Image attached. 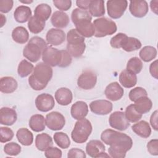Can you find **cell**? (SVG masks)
I'll list each match as a JSON object with an SVG mask.
<instances>
[{
  "label": "cell",
  "mask_w": 158,
  "mask_h": 158,
  "mask_svg": "<svg viewBox=\"0 0 158 158\" xmlns=\"http://www.w3.org/2000/svg\"><path fill=\"white\" fill-rule=\"evenodd\" d=\"M48 47L45 40L38 36L31 38L23 50V56L31 62H36L40 59L44 50Z\"/></svg>",
  "instance_id": "7a4b0ae2"
},
{
  "label": "cell",
  "mask_w": 158,
  "mask_h": 158,
  "mask_svg": "<svg viewBox=\"0 0 158 158\" xmlns=\"http://www.w3.org/2000/svg\"><path fill=\"white\" fill-rule=\"evenodd\" d=\"M143 64L138 57H133L129 59L127 64L126 70L133 74H138L143 69Z\"/></svg>",
  "instance_id": "8d00e7d4"
},
{
  "label": "cell",
  "mask_w": 158,
  "mask_h": 158,
  "mask_svg": "<svg viewBox=\"0 0 158 158\" xmlns=\"http://www.w3.org/2000/svg\"><path fill=\"white\" fill-rule=\"evenodd\" d=\"M53 4L56 8L62 12L69 10L72 6L70 0H54Z\"/></svg>",
  "instance_id": "c3c4849f"
},
{
  "label": "cell",
  "mask_w": 158,
  "mask_h": 158,
  "mask_svg": "<svg viewBox=\"0 0 158 158\" xmlns=\"http://www.w3.org/2000/svg\"><path fill=\"white\" fill-rule=\"evenodd\" d=\"M75 25V29L84 38H91L94 35V28L91 20H85L78 22Z\"/></svg>",
  "instance_id": "44dd1931"
},
{
  "label": "cell",
  "mask_w": 158,
  "mask_h": 158,
  "mask_svg": "<svg viewBox=\"0 0 158 158\" xmlns=\"http://www.w3.org/2000/svg\"><path fill=\"white\" fill-rule=\"evenodd\" d=\"M62 151L57 147H50L44 151V156L48 158H60L62 157Z\"/></svg>",
  "instance_id": "681fc988"
},
{
  "label": "cell",
  "mask_w": 158,
  "mask_h": 158,
  "mask_svg": "<svg viewBox=\"0 0 158 158\" xmlns=\"http://www.w3.org/2000/svg\"><path fill=\"white\" fill-rule=\"evenodd\" d=\"M157 110H155L151 115L150 117V123L153 129L156 131L158 130V124H157Z\"/></svg>",
  "instance_id": "9f6ffc18"
},
{
  "label": "cell",
  "mask_w": 158,
  "mask_h": 158,
  "mask_svg": "<svg viewBox=\"0 0 158 158\" xmlns=\"http://www.w3.org/2000/svg\"><path fill=\"white\" fill-rule=\"evenodd\" d=\"M129 10L133 16L137 18H142L148 12V4L144 0L130 1Z\"/></svg>",
  "instance_id": "5bb4252c"
},
{
  "label": "cell",
  "mask_w": 158,
  "mask_h": 158,
  "mask_svg": "<svg viewBox=\"0 0 158 158\" xmlns=\"http://www.w3.org/2000/svg\"><path fill=\"white\" fill-rule=\"evenodd\" d=\"M14 1L12 0H1L0 11L2 13L9 12L13 7Z\"/></svg>",
  "instance_id": "816d5d0a"
},
{
  "label": "cell",
  "mask_w": 158,
  "mask_h": 158,
  "mask_svg": "<svg viewBox=\"0 0 158 158\" xmlns=\"http://www.w3.org/2000/svg\"><path fill=\"white\" fill-rule=\"evenodd\" d=\"M28 83L29 85L31 86V88L35 90V91H40V90H42L43 89H44L46 86L41 85V83H40L38 81H37L32 76V75H31L28 78Z\"/></svg>",
  "instance_id": "db71d44e"
},
{
  "label": "cell",
  "mask_w": 158,
  "mask_h": 158,
  "mask_svg": "<svg viewBox=\"0 0 158 158\" xmlns=\"http://www.w3.org/2000/svg\"><path fill=\"white\" fill-rule=\"evenodd\" d=\"M67 51L70 55L73 57L78 58L81 57L84 53L86 49L85 43L76 44H67Z\"/></svg>",
  "instance_id": "ab89813d"
},
{
  "label": "cell",
  "mask_w": 158,
  "mask_h": 158,
  "mask_svg": "<svg viewBox=\"0 0 158 158\" xmlns=\"http://www.w3.org/2000/svg\"><path fill=\"white\" fill-rule=\"evenodd\" d=\"M89 12L93 17H101L105 14L104 1L102 0H91Z\"/></svg>",
  "instance_id": "4dcf8cb0"
},
{
  "label": "cell",
  "mask_w": 158,
  "mask_h": 158,
  "mask_svg": "<svg viewBox=\"0 0 158 158\" xmlns=\"http://www.w3.org/2000/svg\"><path fill=\"white\" fill-rule=\"evenodd\" d=\"M109 123L112 128L120 131L126 130L130 125L125 112L122 111H115L112 113L109 118Z\"/></svg>",
  "instance_id": "9c48e42d"
},
{
  "label": "cell",
  "mask_w": 158,
  "mask_h": 158,
  "mask_svg": "<svg viewBox=\"0 0 158 158\" xmlns=\"http://www.w3.org/2000/svg\"><path fill=\"white\" fill-rule=\"evenodd\" d=\"M47 43L52 46H59L65 40V32L59 28H51L46 35Z\"/></svg>",
  "instance_id": "2e32d148"
},
{
  "label": "cell",
  "mask_w": 158,
  "mask_h": 158,
  "mask_svg": "<svg viewBox=\"0 0 158 158\" xmlns=\"http://www.w3.org/2000/svg\"><path fill=\"white\" fill-rule=\"evenodd\" d=\"M53 70L51 67L44 62H39L34 67L32 73L33 78L41 85L46 86L52 78Z\"/></svg>",
  "instance_id": "5b68a950"
},
{
  "label": "cell",
  "mask_w": 158,
  "mask_h": 158,
  "mask_svg": "<svg viewBox=\"0 0 158 158\" xmlns=\"http://www.w3.org/2000/svg\"><path fill=\"white\" fill-rule=\"evenodd\" d=\"M45 21H43L33 15L28 21L27 25L31 33L33 34H38L43 30L45 27Z\"/></svg>",
  "instance_id": "d6a6232c"
},
{
  "label": "cell",
  "mask_w": 158,
  "mask_h": 158,
  "mask_svg": "<svg viewBox=\"0 0 158 158\" xmlns=\"http://www.w3.org/2000/svg\"><path fill=\"white\" fill-rule=\"evenodd\" d=\"M97 82V75L92 70H87L82 72L77 80V85L81 89L89 90L93 89Z\"/></svg>",
  "instance_id": "30bf717a"
},
{
  "label": "cell",
  "mask_w": 158,
  "mask_h": 158,
  "mask_svg": "<svg viewBox=\"0 0 158 158\" xmlns=\"http://www.w3.org/2000/svg\"><path fill=\"white\" fill-rule=\"evenodd\" d=\"M35 106L38 110L46 112L54 108L55 101L52 95L48 93H42L36 97Z\"/></svg>",
  "instance_id": "4fadbf2b"
},
{
  "label": "cell",
  "mask_w": 158,
  "mask_h": 158,
  "mask_svg": "<svg viewBox=\"0 0 158 158\" xmlns=\"http://www.w3.org/2000/svg\"><path fill=\"white\" fill-rule=\"evenodd\" d=\"M125 115L128 122L131 123L138 122L142 117V114H139L136 110L133 104H130L127 107Z\"/></svg>",
  "instance_id": "b9f144b4"
},
{
  "label": "cell",
  "mask_w": 158,
  "mask_h": 158,
  "mask_svg": "<svg viewBox=\"0 0 158 158\" xmlns=\"http://www.w3.org/2000/svg\"><path fill=\"white\" fill-rule=\"evenodd\" d=\"M93 24L94 28V36L96 38H102L113 35L117 30L115 22L107 17L96 19L94 20Z\"/></svg>",
  "instance_id": "277c9868"
},
{
  "label": "cell",
  "mask_w": 158,
  "mask_h": 158,
  "mask_svg": "<svg viewBox=\"0 0 158 158\" xmlns=\"http://www.w3.org/2000/svg\"><path fill=\"white\" fill-rule=\"evenodd\" d=\"M141 46L142 44L138 39L127 36L123 41L121 48L126 52H132L140 49Z\"/></svg>",
  "instance_id": "836d02e7"
},
{
  "label": "cell",
  "mask_w": 158,
  "mask_h": 158,
  "mask_svg": "<svg viewBox=\"0 0 158 158\" xmlns=\"http://www.w3.org/2000/svg\"><path fill=\"white\" fill-rule=\"evenodd\" d=\"M67 44H76L85 43V38L81 36L76 29H71L67 34Z\"/></svg>",
  "instance_id": "60d3db41"
},
{
  "label": "cell",
  "mask_w": 158,
  "mask_h": 158,
  "mask_svg": "<svg viewBox=\"0 0 158 158\" xmlns=\"http://www.w3.org/2000/svg\"><path fill=\"white\" fill-rule=\"evenodd\" d=\"M147 149L148 152L152 156L158 155V140L153 139L150 140L147 144Z\"/></svg>",
  "instance_id": "f907efd6"
},
{
  "label": "cell",
  "mask_w": 158,
  "mask_h": 158,
  "mask_svg": "<svg viewBox=\"0 0 158 158\" xmlns=\"http://www.w3.org/2000/svg\"><path fill=\"white\" fill-rule=\"evenodd\" d=\"M31 17V9L23 5L17 7L14 12V17L18 23H25L28 21Z\"/></svg>",
  "instance_id": "cb8c5ba5"
},
{
  "label": "cell",
  "mask_w": 158,
  "mask_h": 158,
  "mask_svg": "<svg viewBox=\"0 0 158 158\" xmlns=\"http://www.w3.org/2000/svg\"><path fill=\"white\" fill-rule=\"evenodd\" d=\"M55 143L62 149H67L70 145L69 136L64 132H56L53 136Z\"/></svg>",
  "instance_id": "f35d334b"
},
{
  "label": "cell",
  "mask_w": 158,
  "mask_h": 158,
  "mask_svg": "<svg viewBox=\"0 0 158 158\" xmlns=\"http://www.w3.org/2000/svg\"><path fill=\"white\" fill-rule=\"evenodd\" d=\"M133 104L136 110L142 115L149 112L152 107V101L148 96L139 98Z\"/></svg>",
  "instance_id": "83f0119b"
},
{
  "label": "cell",
  "mask_w": 158,
  "mask_h": 158,
  "mask_svg": "<svg viewBox=\"0 0 158 158\" xmlns=\"http://www.w3.org/2000/svg\"><path fill=\"white\" fill-rule=\"evenodd\" d=\"M91 0H77L76 4L79 9L83 10H87L89 9Z\"/></svg>",
  "instance_id": "6f0895ef"
},
{
  "label": "cell",
  "mask_w": 158,
  "mask_h": 158,
  "mask_svg": "<svg viewBox=\"0 0 158 158\" xmlns=\"http://www.w3.org/2000/svg\"><path fill=\"white\" fill-rule=\"evenodd\" d=\"M149 72L152 77L154 78H158V72H157V60H154L150 64Z\"/></svg>",
  "instance_id": "11a10c76"
},
{
  "label": "cell",
  "mask_w": 158,
  "mask_h": 158,
  "mask_svg": "<svg viewBox=\"0 0 158 158\" xmlns=\"http://www.w3.org/2000/svg\"><path fill=\"white\" fill-rule=\"evenodd\" d=\"M128 6L126 0H110L107 1V10L109 16L114 19L120 18Z\"/></svg>",
  "instance_id": "8992f818"
},
{
  "label": "cell",
  "mask_w": 158,
  "mask_h": 158,
  "mask_svg": "<svg viewBox=\"0 0 158 158\" xmlns=\"http://www.w3.org/2000/svg\"><path fill=\"white\" fill-rule=\"evenodd\" d=\"M19 1L22 3H23V4H30L31 2H33V1H30V0H28V1H22V0H19Z\"/></svg>",
  "instance_id": "94428289"
},
{
  "label": "cell",
  "mask_w": 158,
  "mask_h": 158,
  "mask_svg": "<svg viewBox=\"0 0 158 158\" xmlns=\"http://www.w3.org/2000/svg\"><path fill=\"white\" fill-rule=\"evenodd\" d=\"M55 99L57 103L61 106H67L73 99V94L70 89L62 87L57 89L55 93Z\"/></svg>",
  "instance_id": "ffe728a7"
},
{
  "label": "cell",
  "mask_w": 158,
  "mask_h": 158,
  "mask_svg": "<svg viewBox=\"0 0 158 158\" xmlns=\"http://www.w3.org/2000/svg\"><path fill=\"white\" fill-rule=\"evenodd\" d=\"M157 49L151 46L143 47L139 52V57L146 62H148L154 59L157 56Z\"/></svg>",
  "instance_id": "d590c367"
},
{
  "label": "cell",
  "mask_w": 158,
  "mask_h": 158,
  "mask_svg": "<svg viewBox=\"0 0 158 158\" xmlns=\"http://www.w3.org/2000/svg\"><path fill=\"white\" fill-rule=\"evenodd\" d=\"M52 9L49 5L45 3L40 4L38 5L34 10V15L37 18L46 21L51 15Z\"/></svg>",
  "instance_id": "1f68e13d"
},
{
  "label": "cell",
  "mask_w": 158,
  "mask_h": 158,
  "mask_svg": "<svg viewBox=\"0 0 158 158\" xmlns=\"http://www.w3.org/2000/svg\"><path fill=\"white\" fill-rule=\"evenodd\" d=\"M16 137L18 141L23 146H30L33 141V133L26 128L19 129L16 133Z\"/></svg>",
  "instance_id": "f546056e"
},
{
  "label": "cell",
  "mask_w": 158,
  "mask_h": 158,
  "mask_svg": "<svg viewBox=\"0 0 158 158\" xmlns=\"http://www.w3.org/2000/svg\"><path fill=\"white\" fill-rule=\"evenodd\" d=\"M71 19L74 25L77 24L78 22L85 20H92V16L90 15L89 12L86 10H83L79 8L74 9L71 14Z\"/></svg>",
  "instance_id": "e575fe53"
},
{
  "label": "cell",
  "mask_w": 158,
  "mask_h": 158,
  "mask_svg": "<svg viewBox=\"0 0 158 158\" xmlns=\"http://www.w3.org/2000/svg\"><path fill=\"white\" fill-rule=\"evenodd\" d=\"M92 125L86 118L78 120L71 133V138L76 143H85L92 132Z\"/></svg>",
  "instance_id": "3957f363"
},
{
  "label": "cell",
  "mask_w": 158,
  "mask_h": 158,
  "mask_svg": "<svg viewBox=\"0 0 158 158\" xmlns=\"http://www.w3.org/2000/svg\"><path fill=\"white\" fill-rule=\"evenodd\" d=\"M127 36H128L126 34L123 33H118L115 35L110 39V44L111 47L115 49L121 48L123 41Z\"/></svg>",
  "instance_id": "bcb514c9"
},
{
  "label": "cell",
  "mask_w": 158,
  "mask_h": 158,
  "mask_svg": "<svg viewBox=\"0 0 158 158\" xmlns=\"http://www.w3.org/2000/svg\"><path fill=\"white\" fill-rule=\"evenodd\" d=\"M13 40L19 44H25L29 40V33L23 27H17L12 31Z\"/></svg>",
  "instance_id": "f1b7e54d"
},
{
  "label": "cell",
  "mask_w": 158,
  "mask_h": 158,
  "mask_svg": "<svg viewBox=\"0 0 158 158\" xmlns=\"http://www.w3.org/2000/svg\"><path fill=\"white\" fill-rule=\"evenodd\" d=\"M17 119L16 111L10 107H3L0 110V123L1 125L11 126Z\"/></svg>",
  "instance_id": "e0dca14e"
},
{
  "label": "cell",
  "mask_w": 158,
  "mask_h": 158,
  "mask_svg": "<svg viewBox=\"0 0 158 158\" xmlns=\"http://www.w3.org/2000/svg\"><path fill=\"white\" fill-rule=\"evenodd\" d=\"M86 155L85 152L78 148H72L68 152L67 157L73 158V157H79V158H86Z\"/></svg>",
  "instance_id": "f5cc1de1"
},
{
  "label": "cell",
  "mask_w": 158,
  "mask_h": 158,
  "mask_svg": "<svg viewBox=\"0 0 158 158\" xmlns=\"http://www.w3.org/2000/svg\"><path fill=\"white\" fill-rule=\"evenodd\" d=\"M104 94L109 100L116 101L122 98L124 94V90L118 82L114 81L110 83L106 86L104 90Z\"/></svg>",
  "instance_id": "9a60e30c"
},
{
  "label": "cell",
  "mask_w": 158,
  "mask_h": 158,
  "mask_svg": "<svg viewBox=\"0 0 158 158\" xmlns=\"http://www.w3.org/2000/svg\"><path fill=\"white\" fill-rule=\"evenodd\" d=\"M45 122L49 129L52 131H57L62 129L65 126V118L61 113L53 111L46 115Z\"/></svg>",
  "instance_id": "ba28073f"
},
{
  "label": "cell",
  "mask_w": 158,
  "mask_h": 158,
  "mask_svg": "<svg viewBox=\"0 0 158 158\" xmlns=\"http://www.w3.org/2000/svg\"><path fill=\"white\" fill-rule=\"evenodd\" d=\"M102 141L110 147L108 153L113 158H123L133 146L132 139L125 133L112 129H106L101 135Z\"/></svg>",
  "instance_id": "6da1fadb"
},
{
  "label": "cell",
  "mask_w": 158,
  "mask_h": 158,
  "mask_svg": "<svg viewBox=\"0 0 158 158\" xmlns=\"http://www.w3.org/2000/svg\"><path fill=\"white\" fill-rule=\"evenodd\" d=\"M34 70L33 65L27 60H22L19 64L17 68V72L19 75L22 77H27L31 74Z\"/></svg>",
  "instance_id": "74e56055"
},
{
  "label": "cell",
  "mask_w": 158,
  "mask_h": 158,
  "mask_svg": "<svg viewBox=\"0 0 158 158\" xmlns=\"http://www.w3.org/2000/svg\"><path fill=\"white\" fill-rule=\"evenodd\" d=\"M61 59L58 67L61 68H65L71 64L72 61V56L67 50H61Z\"/></svg>",
  "instance_id": "7dc6e473"
},
{
  "label": "cell",
  "mask_w": 158,
  "mask_h": 158,
  "mask_svg": "<svg viewBox=\"0 0 158 158\" xmlns=\"http://www.w3.org/2000/svg\"><path fill=\"white\" fill-rule=\"evenodd\" d=\"M113 104L109 101L106 99H99L92 101L89 104L91 111L99 115H107L112 110Z\"/></svg>",
  "instance_id": "7c38bea8"
},
{
  "label": "cell",
  "mask_w": 158,
  "mask_h": 158,
  "mask_svg": "<svg viewBox=\"0 0 158 158\" xmlns=\"http://www.w3.org/2000/svg\"><path fill=\"white\" fill-rule=\"evenodd\" d=\"M158 1L157 0H154V1H151L150 2V7L151 9V10L157 15V10H158Z\"/></svg>",
  "instance_id": "680465c9"
},
{
  "label": "cell",
  "mask_w": 158,
  "mask_h": 158,
  "mask_svg": "<svg viewBox=\"0 0 158 158\" xmlns=\"http://www.w3.org/2000/svg\"><path fill=\"white\" fill-rule=\"evenodd\" d=\"M106 147L99 140H90L86 146V152L87 154L93 158L110 157V156L105 152Z\"/></svg>",
  "instance_id": "52a82bcc"
},
{
  "label": "cell",
  "mask_w": 158,
  "mask_h": 158,
  "mask_svg": "<svg viewBox=\"0 0 158 158\" xmlns=\"http://www.w3.org/2000/svg\"><path fill=\"white\" fill-rule=\"evenodd\" d=\"M17 81L12 77H4L0 80V91L3 93H12L17 89Z\"/></svg>",
  "instance_id": "7402d4cb"
},
{
  "label": "cell",
  "mask_w": 158,
  "mask_h": 158,
  "mask_svg": "<svg viewBox=\"0 0 158 158\" xmlns=\"http://www.w3.org/2000/svg\"><path fill=\"white\" fill-rule=\"evenodd\" d=\"M131 129L138 136L143 138L149 137L151 134V128L150 125L148 122L145 120H141L133 124L131 126Z\"/></svg>",
  "instance_id": "603a6c76"
},
{
  "label": "cell",
  "mask_w": 158,
  "mask_h": 158,
  "mask_svg": "<svg viewBox=\"0 0 158 158\" xmlns=\"http://www.w3.org/2000/svg\"><path fill=\"white\" fill-rule=\"evenodd\" d=\"M21 146L15 142L7 143L4 147V151L5 154L10 156H16L19 155L21 152Z\"/></svg>",
  "instance_id": "7bdbcfd3"
},
{
  "label": "cell",
  "mask_w": 158,
  "mask_h": 158,
  "mask_svg": "<svg viewBox=\"0 0 158 158\" xmlns=\"http://www.w3.org/2000/svg\"><path fill=\"white\" fill-rule=\"evenodd\" d=\"M148 96V93L146 90L144 88L139 86L131 89L128 94L129 99L132 102H135L139 98L143 96Z\"/></svg>",
  "instance_id": "ee69618b"
},
{
  "label": "cell",
  "mask_w": 158,
  "mask_h": 158,
  "mask_svg": "<svg viewBox=\"0 0 158 158\" xmlns=\"http://www.w3.org/2000/svg\"><path fill=\"white\" fill-rule=\"evenodd\" d=\"M52 25L58 28H64L67 27L70 22L69 17L67 14L62 11L54 12L51 18Z\"/></svg>",
  "instance_id": "d6986e66"
},
{
  "label": "cell",
  "mask_w": 158,
  "mask_h": 158,
  "mask_svg": "<svg viewBox=\"0 0 158 158\" xmlns=\"http://www.w3.org/2000/svg\"><path fill=\"white\" fill-rule=\"evenodd\" d=\"M88 113V106L83 101H78L72 104L70 109L72 117L77 120L85 118Z\"/></svg>",
  "instance_id": "ac0fdd59"
},
{
  "label": "cell",
  "mask_w": 158,
  "mask_h": 158,
  "mask_svg": "<svg viewBox=\"0 0 158 158\" xmlns=\"http://www.w3.org/2000/svg\"><path fill=\"white\" fill-rule=\"evenodd\" d=\"M1 16V28H2L6 22V17L2 14H0Z\"/></svg>",
  "instance_id": "91938a15"
},
{
  "label": "cell",
  "mask_w": 158,
  "mask_h": 158,
  "mask_svg": "<svg viewBox=\"0 0 158 158\" xmlns=\"http://www.w3.org/2000/svg\"><path fill=\"white\" fill-rule=\"evenodd\" d=\"M119 81L124 88H130L136 85L137 83V77L136 75L125 69L122 71L119 75Z\"/></svg>",
  "instance_id": "484cf974"
},
{
  "label": "cell",
  "mask_w": 158,
  "mask_h": 158,
  "mask_svg": "<svg viewBox=\"0 0 158 158\" xmlns=\"http://www.w3.org/2000/svg\"><path fill=\"white\" fill-rule=\"evenodd\" d=\"M61 50L52 46H48L42 54L43 62L51 67L59 66L61 59Z\"/></svg>",
  "instance_id": "8fae6325"
},
{
  "label": "cell",
  "mask_w": 158,
  "mask_h": 158,
  "mask_svg": "<svg viewBox=\"0 0 158 158\" xmlns=\"http://www.w3.org/2000/svg\"><path fill=\"white\" fill-rule=\"evenodd\" d=\"M53 141L51 136L45 133L36 135L35 138V146L40 151H45L48 148L52 146Z\"/></svg>",
  "instance_id": "d4e9b609"
},
{
  "label": "cell",
  "mask_w": 158,
  "mask_h": 158,
  "mask_svg": "<svg viewBox=\"0 0 158 158\" xmlns=\"http://www.w3.org/2000/svg\"><path fill=\"white\" fill-rule=\"evenodd\" d=\"M13 131L9 127H0V141L1 143H6L10 141L14 137Z\"/></svg>",
  "instance_id": "f6af8a7d"
},
{
  "label": "cell",
  "mask_w": 158,
  "mask_h": 158,
  "mask_svg": "<svg viewBox=\"0 0 158 158\" xmlns=\"http://www.w3.org/2000/svg\"><path fill=\"white\" fill-rule=\"evenodd\" d=\"M28 125L33 131L40 132L43 131L46 127L44 116L41 114L33 115L29 120Z\"/></svg>",
  "instance_id": "4316f807"
}]
</instances>
